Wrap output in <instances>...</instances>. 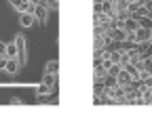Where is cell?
Masks as SVG:
<instances>
[{
    "instance_id": "19",
    "label": "cell",
    "mask_w": 152,
    "mask_h": 126,
    "mask_svg": "<svg viewBox=\"0 0 152 126\" xmlns=\"http://www.w3.org/2000/svg\"><path fill=\"white\" fill-rule=\"evenodd\" d=\"M47 9H49V11H59V0H49Z\"/></svg>"
},
{
    "instance_id": "20",
    "label": "cell",
    "mask_w": 152,
    "mask_h": 126,
    "mask_svg": "<svg viewBox=\"0 0 152 126\" xmlns=\"http://www.w3.org/2000/svg\"><path fill=\"white\" fill-rule=\"evenodd\" d=\"M144 9L148 15H152V0H144Z\"/></svg>"
},
{
    "instance_id": "15",
    "label": "cell",
    "mask_w": 152,
    "mask_h": 126,
    "mask_svg": "<svg viewBox=\"0 0 152 126\" xmlns=\"http://www.w3.org/2000/svg\"><path fill=\"white\" fill-rule=\"evenodd\" d=\"M137 23H140V27H148V30H152V19H150V15L140 17V19H137Z\"/></svg>"
},
{
    "instance_id": "24",
    "label": "cell",
    "mask_w": 152,
    "mask_h": 126,
    "mask_svg": "<svg viewBox=\"0 0 152 126\" xmlns=\"http://www.w3.org/2000/svg\"><path fill=\"white\" fill-rule=\"evenodd\" d=\"M4 53H7V44L0 42V55H4ZM4 57H7V55H4Z\"/></svg>"
},
{
    "instance_id": "1",
    "label": "cell",
    "mask_w": 152,
    "mask_h": 126,
    "mask_svg": "<svg viewBox=\"0 0 152 126\" xmlns=\"http://www.w3.org/2000/svg\"><path fill=\"white\" fill-rule=\"evenodd\" d=\"M15 44H17V59L21 65H26L28 61V53H26V36L23 34H17L15 36Z\"/></svg>"
},
{
    "instance_id": "16",
    "label": "cell",
    "mask_w": 152,
    "mask_h": 126,
    "mask_svg": "<svg viewBox=\"0 0 152 126\" xmlns=\"http://www.w3.org/2000/svg\"><path fill=\"white\" fill-rule=\"evenodd\" d=\"M42 82H45V84H49V86H53V84L57 82V76H55V74H49V71H45Z\"/></svg>"
},
{
    "instance_id": "18",
    "label": "cell",
    "mask_w": 152,
    "mask_h": 126,
    "mask_svg": "<svg viewBox=\"0 0 152 126\" xmlns=\"http://www.w3.org/2000/svg\"><path fill=\"white\" fill-rule=\"evenodd\" d=\"M93 71H95V78H106V67L104 65H99V67H93Z\"/></svg>"
},
{
    "instance_id": "7",
    "label": "cell",
    "mask_w": 152,
    "mask_h": 126,
    "mask_svg": "<svg viewBox=\"0 0 152 126\" xmlns=\"http://www.w3.org/2000/svg\"><path fill=\"white\" fill-rule=\"evenodd\" d=\"M34 21H36V19H34L32 13H21V15H19V23H21L23 27H32Z\"/></svg>"
},
{
    "instance_id": "23",
    "label": "cell",
    "mask_w": 152,
    "mask_h": 126,
    "mask_svg": "<svg viewBox=\"0 0 152 126\" xmlns=\"http://www.w3.org/2000/svg\"><path fill=\"white\" fill-rule=\"evenodd\" d=\"M4 67H7V57L0 55V69H4Z\"/></svg>"
},
{
    "instance_id": "4",
    "label": "cell",
    "mask_w": 152,
    "mask_h": 126,
    "mask_svg": "<svg viewBox=\"0 0 152 126\" xmlns=\"http://www.w3.org/2000/svg\"><path fill=\"white\" fill-rule=\"evenodd\" d=\"M34 19L40 23V25H47V21H49V9L42 6V4H36V9H34Z\"/></svg>"
},
{
    "instance_id": "6",
    "label": "cell",
    "mask_w": 152,
    "mask_h": 126,
    "mask_svg": "<svg viewBox=\"0 0 152 126\" xmlns=\"http://www.w3.org/2000/svg\"><path fill=\"white\" fill-rule=\"evenodd\" d=\"M19 65H21V63H19V59L15 57V59H7V67H4V71H7V74H17V71H19Z\"/></svg>"
},
{
    "instance_id": "17",
    "label": "cell",
    "mask_w": 152,
    "mask_h": 126,
    "mask_svg": "<svg viewBox=\"0 0 152 126\" xmlns=\"http://www.w3.org/2000/svg\"><path fill=\"white\" fill-rule=\"evenodd\" d=\"M121 57H123L121 50H110V61L112 63H121Z\"/></svg>"
},
{
    "instance_id": "14",
    "label": "cell",
    "mask_w": 152,
    "mask_h": 126,
    "mask_svg": "<svg viewBox=\"0 0 152 126\" xmlns=\"http://www.w3.org/2000/svg\"><path fill=\"white\" fill-rule=\"evenodd\" d=\"M104 86H106V88L118 86V82H116V76H110V74H106V78H104Z\"/></svg>"
},
{
    "instance_id": "2",
    "label": "cell",
    "mask_w": 152,
    "mask_h": 126,
    "mask_svg": "<svg viewBox=\"0 0 152 126\" xmlns=\"http://www.w3.org/2000/svg\"><path fill=\"white\" fill-rule=\"evenodd\" d=\"M108 36H110V40L114 44H123L127 42V32L123 27H114V30H108Z\"/></svg>"
},
{
    "instance_id": "21",
    "label": "cell",
    "mask_w": 152,
    "mask_h": 126,
    "mask_svg": "<svg viewBox=\"0 0 152 126\" xmlns=\"http://www.w3.org/2000/svg\"><path fill=\"white\" fill-rule=\"evenodd\" d=\"M9 4H11V6H13V9L17 11L19 6H21V4H23V0H9Z\"/></svg>"
},
{
    "instance_id": "25",
    "label": "cell",
    "mask_w": 152,
    "mask_h": 126,
    "mask_svg": "<svg viewBox=\"0 0 152 126\" xmlns=\"http://www.w3.org/2000/svg\"><path fill=\"white\" fill-rule=\"evenodd\" d=\"M104 4V2H102ZM102 4H93V13H102Z\"/></svg>"
},
{
    "instance_id": "5",
    "label": "cell",
    "mask_w": 152,
    "mask_h": 126,
    "mask_svg": "<svg viewBox=\"0 0 152 126\" xmlns=\"http://www.w3.org/2000/svg\"><path fill=\"white\" fill-rule=\"evenodd\" d=\"M137 53L142 55V59L152 57V40H150V42H142V44H137Z\"/></svg>"
},
{
    "instance_id": "11",
    "label": "cell",
    "mask_w": 152,
    "mask_h": 126,
    "mask_svg": "<svg viewBox=\"0 0 152 126\" xmlns=\"http://www.w3.org/2000/svg\"><path fill=\"white\" fill-rule=\"evenodd\" d=\"M4 55H7V59H15L17 57V44H15V40L7 44V53H4Z\"/></svg>"
},
{
    "instance_id": "28",
    "label": "cell",
    "mask_w": 152,
    "mask_h": 126,
    "mask_svg": "<svg viewBox=\"0 0 152 126\" xmlns=\"http://www.w3.org/2000/svg\"><path fill=\"white\" fill-rule=\"evenodd\" d=\"M150 19H152V15H150Z\"/></svg>"
},
{
    "instance_id": "27",
    "label": "cell",
    "mask_w": 152,
    "mask_h": 126,
    "mask_svg": "<svg viewBox=\"0 0 152 126\" xmlns=\"http://www.w3.org/2000/svg\"><path fill=\"white\" fill-rule=\"evenodd\" d=\"M23 2H32V0H23Z\"/></svg>"
},
{
    "instance_id": "26",
    "label": "cell",
    "mask_w": 152,
    "mask_h": 126,
    "mask_svg": "<svg viewBox=\"0 0 152 126\" xmlns=\"http://www.w3.org/2000/svg\"><path fill=\"white\" fill-rule=\"evenodd\" d=\"M104 2V0H93V4H102Z\"/></svg>"
},
{
    "instance_id": "22",
    "label": "cell",
    "mask_w": 152,
    "mask_h": 126,
    "mask_svg": "<svg viewBox=\"0 0 152 126\" xmlns=\"http://www.w3.org/2000/svg\"><path fill=\"white\" fill-rule=\"evenodd\" d=\"M9 103H11V105H21L23 101H21V99H19V97H13V99H11Z\"/></svg>"
},
{
    "instance_id": "9",
    "label": "cell",
    "mask_w": 152,
    "mask_h": 126,
    "mask_svg": "<svg viewBox=\"0 0 152 126\" xmlns=\"http://www.w3.org/2000/svg\"><path fill=\"white\" fill-rule=\"evenodd\" d=\"M45 71H49V74H55V76H59V61H55V59H51V61L47 63Z\"/></svg>"
},
{
    "instance_id": "10",
    "label": "cell",
    "mask_w": 152,
    "mask_h": 126,
    "mask_svg": "<svg viewBox=\"0 0 152 126\" xmlns=\"http://www.w3.org/2000/svg\"><path fill=\"white\" fill-rule=\"evenodd\" d=\"M140 27L137 19H133V17H127V21H125V32H135Z\"/></svg>"
},
{
    "instance_id": "8",
    "label": "cell",
    "mask_w": 152,
    "mask_h": 126,
    "mask_svg": "<svg viewBox=\"0 0 152 126\" xmlns=\"http://www.w3.org/2000/svg\"><path fill=\"white\" fill-rule=\"evenodd\" d=\"M51 91H53V86H49V84L42 82V84H38V86H36V97H47Z\"/></svg>"
},
{
    "instance_id": "12",
    "label": "cell",
    "mask_w": 152,
    "mask_h": 126,
    "mask_svg": "<svg viewBox=\"0 0 152 126\" xmlns=\"http://www.w3.org/2000/svg\"><path fill=\"white\" fill-rule=\"evenodd\" d=\"M125 69H127V74H129L133 80H140V69H137L135 65H131V63H129V65H125Z\"/></svg>"
},
{
    "instance_id": "3",
    "label": "cell",
    "mask_w": 152,
    "mask_h": 126,
    "mask_svg": "<svg viewBox=\"0 0 152 126\" xmlns=\"http://www.w3.org/2000/svg\"><path fill=\"white\" fill-rule=\"evenodd\" d=\"M133 34H135V42L133 44H142V42H150L152 40V30H148V27H137Z\"/></svg>"
},
{
    "instance_id": "13",
    "label": "cell",
    "mask_w": 152,
    "mask_h": 126,
    "mask_svg": "<svg viewBox=\"0 0 152 126\" xmlns=\"http://www.w3.org/2000/svg\"><path fill=\"white\" fill-rule=\"evenodd\" d=\"M106 32H108V27L102 25V23H99V25H93V38H102Z\"/></svg>"
}]
</instances>
